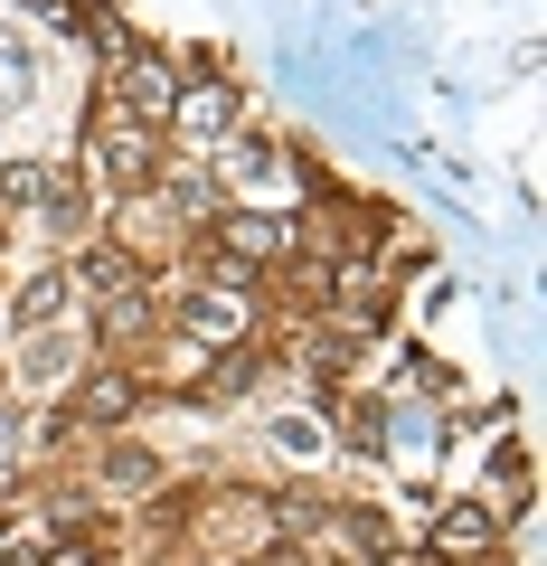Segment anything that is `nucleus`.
Here are the masks:
<instances>
[{"label":"nucleus","instance_id":"obj_1","mask_svg":"<svg viewBox=\"0 0 547 566\" xmlns=\"http://www.w3.org/2000/svg\"><path fill=\"white\" fill-rule=\"evenodd\" d=\"M180 331H189V340H236V331H245V293H236V274H227V283H199V293L180 303Z\"/></svg>","mask_w":547,"mask_h":566},{"label":"nucleus","instance_id":"obj_2","mask_svg":"<svg viewBox=\"0 0 547 566\" xmlns=\"http://www.w3.org/2000/svg\"><path fill=\"white\" fill-rule=\"evenodd\" d=\"M170 123H180L189 142H227V123H236V95H227V85H180V95H170Z\"/></svg>","mask_w":547,"mask_h":566},{"label":"nucleus","instance_id":"obj_3","mask_svg":"<svg viewBox=\"0 0 547 566\" xmlns=\"http://www.w3.org/2000/svg\"><path fill=\"white\" fill-rule=\"evenodd\" d=\"M95 161H104V180H114V189H143L151 180V133H143V123H104V133H95Z\"/></svg>","mask_w":547,"mask_h":566},{"label":"nucleus","instance_id":"obj_4","mask_svg":"<svg viewBox=\"0 0 547 566\" xmlns=\"http://www.w3.org/2000/svg\"><path fill=\"white\" fill-rule=\"evenodd\" d=\"M123 76H114V95H123V114L143 123V114H170V95H180V85H170V66H151V57H114Z\"/></svg>","mask_w":547,"mask_h":566},{"label":"nucleus","instance_id":"obj_5","mask_svg":"<svg viewBox=\"0 0 547 566\" xmlns=\"http://www.w3.org/2000/svg\"><path fill=\"white\" fill-rule=\"evenodd\" d=\"M218 237H227L236 264H255V255H284V245H293V218H255V208H236V218H218Z\"/></svg>","mask_w":547,"mask_h":566},{"label":"nucleus","instance_id":"obj_6","mask_svg":"<svg viewBox=\"0 0 547 566\" xmlns=\"http://www.w3.org/2000/svg\"><path fill=\"white\" fill-rule=\"evenodd\" d=\"M491 538H501V510H482V501L444 510V528H434V547H444V557H482Z\"/></svg>","mask_w":547,"mask_h":566},{"label":"nucleus","instance_id":"obj_7","mask_svg":"<svg viewBox=\"0 0 547 566\" xmlns=\"http://www.w3.org/2000/svg\"><path fill=\"white\" fill-rule=\"evenodd\" d=\"M66 293H76L66 274H29V283H20V303H10V322H20V331H48V322L66 312Z\"/></svg>","mask_w":547,"mask_h":566},{"label":"nucleus","instance_id":"obj_8","mask_svg":"<svg viewBox=\"0 0 547 566\" xmlns=\"http://www.w3.org/2000/svg\"><path fill=\"white\" fill-rule=\"evenodd\" d=\"M29 95H39V57H29L20 29H0V114H10V104H29Z\"/></svg>","mask_w":547,"mask_h":566},{"label":"nucleus","instance_id":"obj_9","mask_svg":"<svg viewBox=\"0 0 547 566\" xmlns=\"http://www.w3.org/2000/svg\"><path fill=\"white\" fill-rule=\"evenodd\" d=\"M123 416H133V378H95L76 397V424H123Z\"/></svg>","mask_w":547,"mask_h":566},{"label":"nucleus","instance_id":"obj_10","mask_svg":"<svg viewBox=\"0 0 547 566\" xmlns=\"http://www.w3.org/2000/svg\"><path fill=\"white\" fill-rule=\"evenodd\" d=\"M264 434H274V453H284V463H312V453H322V416H274Z\"/></svg>","mask_w":547,"mask_h":566},{"label":"nucleus","instance_id":"obj_11","mask_svg":"<svg viewBox=\"0 0 547 566\" xmlns=\"http://www.w3.org/2000/svg\"><path fill=\"white\" fill-rule=\"evenodd\" d=\"M255 368H264V359H255V349H227V359H218V368H208V378H199V387H208V397H245V387H255Z\"/></svg>","mask_w":547,"mask_h":566},{"label":"nucleus","instance_id":"obj_12","mask_svg":"<svg viewBox=\"0 0 547 566\" xmlns=\"http://www.w3.org/2000/svg\"><path fill=\"white\" fill-rule=\"evenodd\" d=\"M85 293H133V255L95 245V255H85Z\"/></svg>","mask_w":547,"mask_h":566},{"label":"nucleus","instance_id":"obj_13","mask_svg":"<svg viewBox=\"0 0 547 566\" xmlns=\"http://www.w3.org/2000/svg\"><path fill=\"white\" fill-rule=\"evenodd\" d=\"M349 359H359V340H349V331H322V340H312V378H349Z\"/></svg>","mask_w":547,"mask_h":566},{"label":"nucleus","instance_id":"obj_14","mask_svg":"<svg viewBox=\"0 0 547 566\" xmlns=\"http://www.w3.org/2000/svg\"><path fill=\"white\" fill-rule=\"evenodd\" d=\"M143 322H151V303H143V293H104V340H133Z\"/></svg>","mask_w":547,"mask_h":566},{"label":"nucleus","instance_id":"obj_15","mask_svg":"<svg viewBox=\"0 0 547 566\" xmlns=\"http://www.w3.org/2000/svg\"><path fill=\"white\" fill-rule=\"evenodd\" d=\"M48 189H57V180H48L39 161H20V170H0V199H10V208H39Z\"/></svg>","mask_w":547,"mask_h":566},{"label":"nucleus","instance_id":"obj_16","mask_svg":"<svg viewBox=\"0 0 547 566\" xmlns=\"http://www.w3.org/2000/svg\"><path fill=\"white\" fill-rule=\"evenodd\" d=\"M104 482H114V491H151V482H161V463H151V453H133V444H123L114 463H104Z\"/></svg>","mask_w":547,"mask_h":566},{"label":"nucleus","instance_id":"obj_17","mask_svg":"<svg viewBox=\"0 0 547 566\" xmlns=\"http://www.w3.org/2000/svg\"><path fill=\"white\" fill-rule=\"evenodd\" d=\"M20 10H39V20H48V29H66V39L85 29V10H76V0H20Z\"/></svg>","mask_w":547,"mask_h":566},{"label":"nucleus","instance_id":"obj_18","mask_svg":"<svg viewBox=\"0 0 547 566\" xmlns=\"http://www.w3.org/2000/svg\"><path fill=\"white\" fill-rule=\"evenodd\" d=\"M227 170H236V180H264V170H274V151H264V142H236V151H227Z\"/></svg>","mask_w":547,"mask_h":566},{"label":"nucleus","instance_id":"obj_19","mask_svg":"<svg viewBox=\"0 0 547 566\" xmlns=\"http://www.w3.org/2000/svg\"><path fill=\"white\" fill-rule=\"evenodd\" d=\"M20 368H29V378H66V368H76V359H66V349H57V340H39V349H29V359H20Z\"/></svg>","mask_w":547,"mask_h":566},{"label":"nucleus","instance_id":"obj_20","mask_svg":"<svg viewBox=\"0 0 547 566\" xmlns=\"http://www.w3.org/2000/svg\"><path fill=\"white\" fill-rule=\"evenodd\" d=\"M39 566H95V557H85V547H57V557H39Z\"/></svg>","mask_w":547,"mask_h":566},{"label":"nucleus","instance_id":"obj_21","mask_svg":"<svg viewBox=\"0 0 547 566\" xmlns=\"http://www.w3.org/2000/svg\"><path fill=\"white\" fill-rule=\"evenodd\" d=\"M48 557V547H10V557H0V566H39Z\"/></svg>","mask_w":547,"mask_h":566},{"label":"nucleus","instance_id":"obj_22","mask_svg":"<svg viewBox=\"0 0 547 566\" xmlns=\"http://www.w3.org/2000/svg\"><path fill=\"white\" fill-rule=\"evenodd\" d=\"M0 463H10V416H0Z\"/></svg>","mask_w":547,"mask_h":566}]
</instances>
